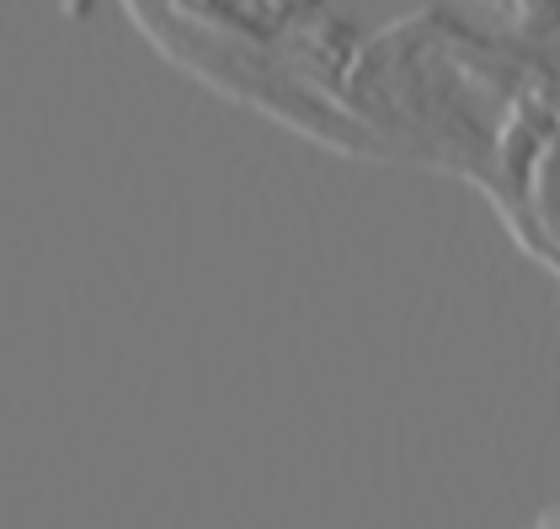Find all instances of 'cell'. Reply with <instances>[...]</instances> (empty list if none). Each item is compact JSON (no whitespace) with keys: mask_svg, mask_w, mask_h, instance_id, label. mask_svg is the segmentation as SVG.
<instances>
[{"mask_svg":"<svg viewBox=\"0 0 560 529\" xmlns=\"http://www.w3.org/2000/svg\"><path fill=\"white\" fill-rule=\"evenodd\" d=\"M539 529H560V508H556V514H545V519H539Z\"/></svg>","mask_w":560,"mask_h":529,"instance_id":"cell-1","label":"cell"}]
</instances>
